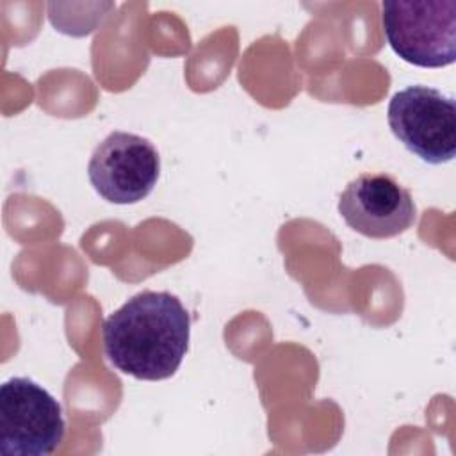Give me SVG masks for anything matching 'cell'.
<instances>
[{
    "instance_id": "cell-6",
    "label": "cell",
    "mask_w": 456,
    "mask_h": 456,
    "mask_svg": "<svg viewBox=\"0 0 456 456\" xmlns=\"http://www.w3.org/2000/svg\"><path fill=\"white\" fill-rule=\"evenodd\" d=\"M346 224L370 239H390L417 221V207L406 187L388 173H362L338 198Z\"/></svg>"
},
{
    "instance_id": "cell-4",
    "label": "cell",
    "mask_w": 456,
    "mask_h": 456,
    "mask_svg": "<svg viewBox=\"0 0 456 456\" xmlns=\"http://www.w3.org/2000/svg\"><path fill=\"white\" fill-rule=\"evenodd\" d=\"M392 134L428 164H445L456 155L454 98L428 86L397 91L387 110Z\"/></svg>"
},
{
    "instance_id": "cell-5",
    "label": "cell",
    "mask_w": 456,
    "mask_h": 456,
    "mask_svg": "<svg viewBox=\"0 0 456 456\" xmlns=\"http://www.w3.org/2000/svg\"><path fill=\"white\" fill-rule=\"evenodd\" d=\"M160 157L153 142L130 132L109 134L91 153L87 176L94 191L116 205L144 200L157 185Z\"/></svg>"
},
{
    "instance_id": "cell-2",
    "label": "cell",
    "mask_w": 456,
    "mask_h": 456,
    "mask_svg": "<svg viewBox=\"0 0 456 456\" xmlns=\"http://www.w3.org/2000/svg\"><path fill=\"white\" fill-rule=\"evenodd\" d=\"M383 30L390 48L420 68H444L456 59V0H387Z\"/></svg>"
},
{
    "instance_id": "cell-1",
    "label": "cell",
    "mask_w": 456,
    "mask_h": 456,
    "mask_svg": "<svg viewBox=\"0 0 456 456\" xmlns=\"http://www.w3.org/2000/svg\"><path fill=\"white\" fill-rule=\"evenodd\" d=\"M107 360L123 374L159 381L171 378L189 349L191 317L166 290H142L112 312L102 328Z\"/></svg>"
},
{
    "instance_id": "cell-3",
    "label": "cell",
    "mask_w": 456,
    "mask_h": 456,
    "mask_svg": "<svg viewBox=\"0 0 456 456\" xmlns=\"http://www.w3.org/2000/svg\"><path fill=\"white\" fill-rule=\"evenodd\" d=\"M66 422L59 401L39 383L14 376L0 387V452L46 456L62 442Z\"/></svg>"
}]
</instances>
